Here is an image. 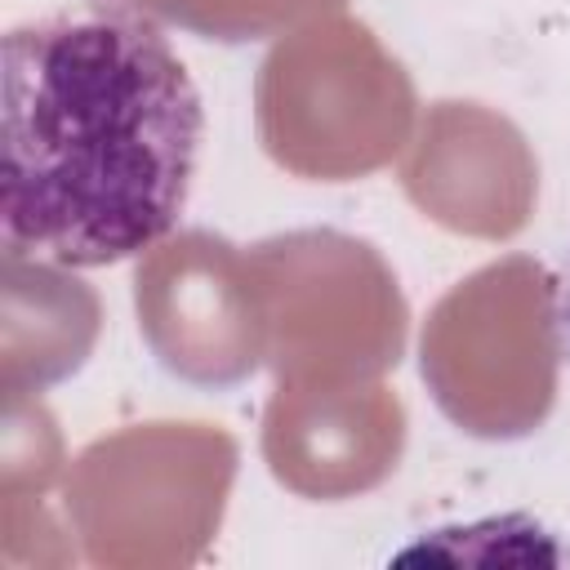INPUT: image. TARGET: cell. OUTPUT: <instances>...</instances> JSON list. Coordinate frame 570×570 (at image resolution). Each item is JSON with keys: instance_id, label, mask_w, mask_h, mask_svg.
<instances>
[{"instance_id": "obj_1", "label": "cell", "mask_w": 570, "mask_h": 570, "mask_svg": "<svg viewBox=\"0 0 570 570\" xmlns=\"http://www.w3.org/2000/svg\"><path fill=\"white\" fill-rule=\"evenodd\" d=\"M200 129V94L147 18L13 27L0 58L4 254L80 272L160 245L187 209Z\"/></svg>"}, {"instance_id": "obj_2", "label": "cell", "mask_w": 570, "mask_h": 570, "mask_svg": "<svg viewBox=\"0 0 570 570\" xmlns=\"http://www.w3.org/2000/svg\"><path fill=\"white\" fill-rule=\"evenodd\" d=\"M557 325H561V338H566V347H570V272H566V281H561V303H557Z\"/></svg>"}]
</instances>
